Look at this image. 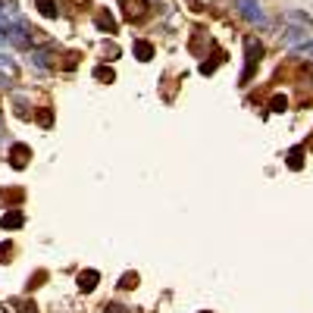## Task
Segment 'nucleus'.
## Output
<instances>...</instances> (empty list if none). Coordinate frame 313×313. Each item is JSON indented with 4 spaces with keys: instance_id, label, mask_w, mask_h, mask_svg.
I'll list each match as a JSON object with an SVG mask.
<instances>
[{
    "instance_id": "nucleus-12",
    "label": "nucleus",
    "mask_w": 313,
    "mask_h": 313,
    "mask_svg": "<svg viewBox=\"0 0 313 313\" xmlns=\"http://www.w3.org/2000/svg\"><path fill=\"white\" fill-rule=\"evenodd\" d=\"M35 6H38V13L44 16V19H57V16H60V10H57L54 0H35Z\"/></svg>"
},
{
    "instance_id": "nucleus-16",
    "label": "nucleus",
    "mask_w": 313,
    "mask_h": 313,
    "mask_svg": "<svg viewBox=\"0 0 313 313\" xmlns=\"http://www.w3.org/2000/svg\"><path fill=\"white\" fill-rule=\"evenodd\" d=\"M47 50H31V60H35V66H41V69H44V66H50V60H47Z\"/></svg>"
},
{
    "instance_id": "nucleus-11",
    "label": "nucleus",
    "mask_w": 313,
    "mask_h": 313,
    "mask_svg": "<svg viewBox=\"0 0 313 313\" xmlns=\"http://www.w3.org/2000/svg\"><path fill=\"white\" fill-rule=\"evenodd\" d=\"M132 50H135V57H138L141 63H147L150 57H154V44H150V41H135Z\"/></svg>"
},
{
    "instance_id": "nucleus-5",
    "label": "nucleus",
    "mask_w": 313,
    "mask_h": 313,
    "mask_svg": "<svg viewBox=\"0 0 313 313\" xmlns=\"http://www.w3.org/2000/svg\"><path fill=\"white\" fill-rule=\"evenodd\" d=\"M282 19H285V22H291V28H304V31H310V28H313V19H310L307 13L294 10V6H288V10L282 13Z\"/></svg>"
},
{
    "instance_id": "nucleus-4",
    "label": "nucleus",
    "mask_w": 313,
    "mask_h": 313,
    "mask_svg": "<svg viewBox=\"0 0 313 313\" xmlns=\"http://www.w3.org/2000/svg\"><path fill=\"white\" fill-rule=\"evenodd\" d=\"M147 0H125V19L129 22H141V19H147Z\"/></svg>"
},
{
    "instance_id": "nucleus-13",
    "label": "nucleus",
    "mask_w": 313,
    "mask_h": 313,
    "mask_svg": "<svg viewBox=\"0 0 313 313\" xmlns=\"http://www.w3.org/2000/svg\"><path fill=\"white\" fill-rule=\"evenodd\" d=\"M282 41H285L288 47H294V44H301V41H307V31H304V28H288V31L282 35Z\"/></svg>"
},
{
    "instance_id": "nucleus-15",
    "label": "nucleus",
    "mask_w": 313,
    "mask_h": 313,
    "mask_svg": "<svg viewBox=\"0 0 313 313\" xmlns=\"http://www.w3.org/2000/svg\"><path fill=\"white\" fill-rule=\"evenodd\" d=\"M135 285H138V273H125V276L119 279V288H122V291L135 288Z\"/></svg>"
},
{
    "instance_id": "nucleus-18",
    "label": "nucleus",
    "mask_w": 313,
    "mask_h": 313,
    "mask_svg": "<svg viewBox=\"0 0 313 313\" xmlns=\"http://www.w3.org/2000/svg\"><path fill=\"white\" fill-rule=\"evenodd\" d=\"M94 79H100V82H113L116 75H113V69H104V66H97V69H94Z\"/></svg>"
},
{
    "instance_id": "nucleus-22",
    "label": "nucleus",
    "mask_w": 313,
    "mask_h": 313,
    "mask_svg": "<svg viewBox=\"0 0 313 313\" xmlns=\"http://www.w3.org/2000/svg\"><path fill=\"white\" fill-rule=\"evenodd\" d=\"M0 31H3V22H0Z\"/></svg>"
},
{
    "instance_id": "nucleus-17",
    "label": "nucleus",
    "mask_w": 313,
    "mask_h": 313,
    "mask_svg": "<svg viewBox=\"0 0 313 313\" xmlns=\"http://www.w3.org/2000/svg\"><path fill=\"white\" fill-rule=\"evenodd\" d=\"M0 69H3V72H10V75L19 72V69H16V63L10 60V57H3V54H0Z\"/></svg>"
},
{
    "instance_id": "nucleus-2",
    "label": "nucleus",
    "mask_w": 313,
    "mask_h": 313,
    "mask_svg": "<svg viewBox=\"0 0 313 313\" xmlns=\"http://www.w3.org/2000/svg\"><path fill=\"white\" fill-rule=\"evenodd\" d=\"M235 10H238V16L248 19L251 25H266V16H263L257 0H235Z\"/></svg>"
},
{
    "instance_id": "nucleus-8",
    "label": "nucleus",
    "mask_w": 313,
    "mask_h": 313,
    "mask_svg": "<svg viewBox=\"0 0 313 313\" xmlns=\"http://www.w3.org/2000/svg\"><path fill=\"white\" fill-rule=\"evenodd\" d=\"M28 157H31V147H28V144H13V147H10V163H13V169H25Z\"/></svg>"
},
{
    "instance_id": "nucleus-1",
    "label": "nucleus",
    "mask_w": 313,
    "mask_h": 313,
    "mask_svg": "<svg viewBox=\"0 0 313 313\" xmlns=\"http://www.w3.org/2000/svg\"><path fill=\"white\" fill-rule=\"evenodd\" d=\"M263 60V44H260L257 38H244V72H241V85L251 79L254 66H260Z\"/></svg>"
},
{
    "instance_id": "nucleus-3",
    "label": "nucleus",
    "mask_w": 313,
    "mask_h": 313,
    "mask_svg": "<svg viewBox=\"0 0 313 313\" xmlns=\"http://www.w3.org/2000/svg\"><path fill=\"white\" fill-rule=\"evenodd\" d=\"M6 41H10L13 47H19V50H28L31 47V35H28V28L25 25H3V31H0Z\"/></svg>"
},
{
    "instance_id": "nucleus-7",
    "label": "nucleus",
    "mask_w": 313,
    "mask_h": 313,
    "mask_svg": "<svg viewBox=\"0 0 313 313\" xmlns=\"http://www.w3.org/2000/svg\"><path fill=\"white\" fill-rule=\"evenodd\" d=\"M22 226H25V213H22V210H10V213L0 216V229H3V232L22 229Z\"/></svg>"
},
{
    "instance_id": "nucleus-21",
    "label": "nucleus",
    "mask_w": 313,
    "mask_h": 313,
    "mask_svg": "<svg viewBox=\"0 0 313 313\" xmlns=\"http://www.w3.org/2000/svg\"><path fill=\"white\" fill-rule=\"evenodd\" d=\"M107 313H125L122 304H107Z\"/></svg>"
},
{
    "instance_id": "nucleus-9",
    "label": "nucleus",
    "mask_w": 313,
    "mask_h": 313,
    "mask_svg": "<svg viewBox=\"0 0 313 313\" xmlns=\"http://www.w3.org/2000/svg\"><path fill=\"white\" fill-rule=\"evenodd\" d=\"M94 25H97V31H107V35H116V31H119L116 19H113L107 10H97V13H94Z\"/></svg>"
},
{
    "instance_id": "nucleus-19",
    "label": "nucleus",
    "mask_w": 313,
    "mask_h": 313,
    "mask_svg": "<svg viewBox=\"0 0 313 313\" xmlns=\"http://www.w3.org/2000/svg\"><path fill=\"white\" fill-rule=\"evenodd\" d=\"M288 166L291 169H301V147H294L291 154H288Z\"/></svg>"
},
{
    "instance_id": "nucleus-10",
    "label": "nucleus",
    "mask_w": 313,
    "mask_h": 313,
    "mask_svg": "<svg viewBox=\"0 0 313 313\" xmlns=\"http://www.w3.org/2000/svg\"><path fill=\"white\" fill-rule=\"evenodd\" d=\"M291 50V57L294 60H304V63H313V38H307V41H301V44H294V47H288Z\"/></svg>"
},
{
    "instance_id": "nucleus-20",
    "label": "nucleus",
    "mask_w": 313,
    "mask_h": 313,
    "mask_svg": "<svg viewBox=\"0 0 313 313\" xmlns=\"http://www.w3.org/2000/svg\"><path fill=\"white\" fill-rule=\"evenodd\" d=\"M19 313H38L35 310V301H31V304H19Z\"/></svg>"
},
{
    "instance_id": "nucleus-14",
    "label": "nucleus",
    "mask_w": 313,
    "mask_h": 313,
    "mask_svg": "<svg viewBox=\"0 0 313 313\" xmlns=\"http://www.w3.org/2000/svg\"><path fill=\"white\" fill-rule=\"evenodd\" d=\"M288 110V97L285 94H273L269 97V113H285Z\"/></svg>"
},
{
    "instance_id": "nucleus-6",
    "label": "nucleus",
    "mask_w": 313,
    "mask_h": 313,
    "mask_svg": "<svg viewBox=\"0 0 313 313\" xmlns=\"http://www.w3.org/2000/svg\"><path fill=\"white\" fill-rule=\"evenodd\" d=\"M97 282H100L97 269H82V273H79V291L82 294H91V291L97 288Z\"/></svg>"
}]
</instances>
